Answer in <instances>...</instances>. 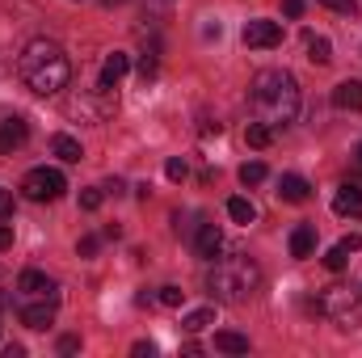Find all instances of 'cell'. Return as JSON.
Returning <instances> with one entry per match:
<instances>
[{
	"label": "cell",
	"instance_id": "1",
	"mask_svg": "<svg viewBox=\"0 0 362 358\" xmlns=\"http://www.w3.org/2000/svg\"><path fill=\"white\" fill-rule=\"evenodd\" d=\"M249 101H253L257 122H266V127L278 131V127L295 122V114H299V85H295L291 72H282V68H266V72L253 76V85H249Z\"/></svg>",
	"mask_w": 362,
	"mask_h": 358
},
{
	"label": "cell",
	"instance_id": "2",
	"mask_svg": "<svg viewBox=\"0 0 362 358\" xmlns=\"http://www.w3.org/2000/svg\"><path fill=\"white\" fill-rule=\"evenodd\" d=\"M17 72H21V81L38 93V97H51V93L68 89V81H72V64H68L64 47L51 42V38H34V42L21 51Z\"/></svg>",
	"mask_w": 362,
	"mask_h": 358
},
{
	"label": "cell",
	"instance_id": "3",
	"mask_svg": "<svg viewBox=\"0 0 362 358\" xmlns=\"http://www.w3.org/2000/svg\"><path fill=\"white\" fill-rule=\"evenodd\" d=\"M257 287H262V270L249 258H223L219 266L206 274V291L219 304H245Z\"/></svg>",
	"mask_w": 362,
	"mask_h": 358
},
{
	"label": "cell",
	"instance_id": "4",
	"mask_svg": "<svg viewBox=\"0 0 362 358\" xmlns=\"http://www.w3.org/2000/svg\"><path fill=\"white\" fill-rule=\"evenodd\" d=\"M316 308L325 316H333L341 329H358L362 325V291H354V287H325Z\"/></svg>",
	"mask_w": 362,
	"mask_h": 358
},
{
	"label": "cell",
	"instance_id": "5",
	"mask_svg": "<svg viewBox=\"0 0 362 358\" xmlns=\"http://www.w3.org/2000/svg\"><path fill=\"white\" fill-rule=\"evenodd\" d=\"M64 190H68V181H64L59 169H30L25 181H21V194H25L30 202H55Z\"/></svg>",
	"mask_w": 362,
	"mask_h": 358
},
{
	"label": "cell",
	"instance_id": "6",
	"mask_svg": "<svg viewBox=\"0 0 362 358\" xmlns=\"http://www.w3.org/2000/svg\"><path fill=\"white\" fill-rule=\"evenodd\" d=\"M17 295L21 299H59V287H55V278H47L42 270H25L21 278H17Z\"/></svg>",
	"mask_w": 362,
	"mask_h": 358
},
{
	"label": "cell",
	"instance_id": "7",
	"mask_svg": "<svg viewBox=\"0 0 362 358\" xmlns=\"http://www.w3.org/2000/svg\"><path fill=\"white\" fill-rule=\"evenodd\" d=\"M282 42V25L278 21H266V17H257V21H249L245 25V47H257V51H270Z\"/></svg>",
	"mask_w": 362,
	"mask_h": 358
},
{
	"label": "cell",
	"instance_id": "8",
	"mask_svg": "<svg viewBox=\"0 0 362 358\" xmlns=\"http://www.w3.org/2000/svg\"><path fill=\"white\" fill-rule=\"evenodd\" d=\"M25 139H30V122H25V118H17V114H13V118H4V122H0V156H4V152H13V148H21Z\"/></svg>",
	"mask_w": 362,
	"mask_h": 358
},
{
	"label": "cell",
	"instance_id": "9",
	"mask_svg": "<svg viewBox=\"0 0 362 358\" xmlns=\"http://www.w3.org/2000/svg\"><path fill=\"white\" fill-rule=\"evenodd\" d=\"M51 321H55V304L51 299H34V304L21 308V325L25 329H47Z\"/></svg>",
	"mask_w": 362,
	"mask_h": 358
},
{
	"label": "cell",
	"instance_id": "10",
	"mask_svg": "<svg viewBox=\"0 0 362 358\" xmlns=\"http://www.w3.org/2000/svg\"><path fill=\"white\" fill-rule=\"evenodd\" d=\"M308 194H312V185L299 178V173H282L278 178V198L282 202H308Z\"/></svg>",
	"mask_w": 362,
	"mask_h": 358
},
{
	"label": "cell",
	"instance_id": "11",
	"mask_svg": "<svg viewBox=\"0 0 362 358\" xmlns=\"http://www.w3.org/2000/svg\"><path fill=\"white\" fill-rule=\"evenodd\" d=\"M333 211L337 215H350V219H362V190L358 185H341L337 198H333Z\"/></svg>",
	"mask_w": 362,
	"mask_h": 358
},
{
	"label": "cell",
	"instance_id": "12",
	"mask_svg": "<svg viewBox=\"0 0 362 358\" xmlns=\"http://www.w3.org/2000/svg\"><path fill=\"white\" fill-rule=\"evenodd\" d=\"M127 68H131V59L122 55V51H114V55H105V64H101V81L97 85H105V89H114L122 76H127Z\"/></svg>",
	"mask_w": 362,
	"mask_h": 358
},
{
	"label": "cell",
	"instance_id": "13",
	"mask_svg": "<svg viewBox=\"0 0 362 358\" xmlns=\"http://www.w3.org/2000/svg\"><path fill=\"white\" fill-rule=\"evenodd\" d=\"M194 249H198V258H215V253L223 249V232H219V224H202Z\"/></svg>",
	"mask_w": 362,
	"mask_h": 358
},
{
	"label": "cell",
	"instance_id": "14",
	"mask_svg": "<svg viewBox=\"0 0 362 358\" xmlns=\"http://www.w3.org/2000/svg\"><path fill=\"white\" fill-rule=\"evenodd\" d=\"M333 105L337 110H362V81H341L333 89Z\"/></svg>",
	"mask_w": 362,
	"mask_h": 358
},
{
	"label": "cell",
	"instance_id": "15",
	"mask_svg": "<svg viewBox=\"0 0 362 358\" xmlns=\"http://www.w3.org/2000/svg\"><path fill=\"white\" fill-rule=\"evenodd\" d=\"M312 249H316V228L312 224H299L291 232V258H312Z\"/></svg>",
	"mask_w": 362,
	"mask_h": 358
},
{
	"label": "cell",
	"instance_id": "16",
	"mask_svg": "<svg viewBox=\"0 0 362 358\" xmlns=\"http://www.w3.org/2000/svg\"><path fill=\"white\" fill-rule=\"evenodd\" d=\"M51 152H55L59 161H68V165H76V161L85 156V152H81V144H76L72 135H55V139H51Z\"/></svg>",
	"mask_w": 362,
	"mask_h": 358
},
{
	"label": "cell",
	"instance_id": "17",
	"mask_svg": "<svg viewBox=\"0 0 362 358\" xmlns=\"http://www.w3.org/2000/svg\"><path fill=\"white\" fill-rule=\"evenodd\" d=\"M215 350H223V354H249V337L223 329V333H215Z\"/></svg>",
	"mask_w": 362,
	"mask_h": 358
},
{
	"label": "cell",
	"instance_id": "18",
	"mask_svg": "<svg viewBox=\"0 0 362 358\" xmlns=\"http://www.w3.org/2000/svg\"><path fill=\"white\" fill-rule=\"evenodd\" d=\"M245 139H249V148H270L274 144V127H266V122L253 118V122L245 127Z\"/></svg>",
	"mask_w": 362,
	"mask_h": 358
},
{
	"label": "cell",
	"instance_id": "19",
	"mask_svg": "<svg viewBox=\"0 0 362 358\" xmlns=\"http://www.w3.org/2000/svg\"><path fill=\"white\" fill-rule=\"evenodd\" d=\"M308 59H312V64H320V68H325V64H333V42L312 34V38H308Z\"/></svg>",
	"mask_w": 362,
	"mask_h": 358
},
{
	"label": "cell",
	"instance_id": "20",
	"mask_svg": "<svg viewBox=\"0 0 362 358\" xmlns=\"http://www.w3.org/2000/svg\"><path fill=\"white\" fill-rule=\"evenodd\" d=\"M206 325H215V308H198V312H189V316L181 321V329H185V333H202Z\"/></svg>",
	"mask_w": 362,
	"mask_h": 358
},
{
	"label": "cell",
	"instance_id": "21",
	"mask_svg": "<svg viewBox=\"0 0 362 358\" xmlns=\"http://www.w3.org/2000/svg\"><path fill=\"white\" fill-rule=\"evenodd\" d=\"M228 215H232L236 224H253V219H257V211H253L249 198H228Z\"/></svg>",
	"mask_w": 362,
	"mask_h": 358
},
{
	"label": "cell",
	"instance_id": "22",
	"mask_svg": "<svg viewBox=\"0 0 362 358\" xmlns=\"http://www.w3.org/2000/svg\"><path fill=\"white\" fill-rule=\"evenodd\" d=\"M262 181H266V165H262V161L240 165V185H262Z\"/></svg>",
	"mask_w": 362,
	"mask_h": 358
},
{
	"label": "cell",
	"instance_id": "23",
	"mask_svg": "<svg viewBox=\"0 0 362 358\" xmlns=\"http://www.w3.org/2000/svg\"><path fill=\"white\" fill-rule=\"evenodd\" d=\"M346 262H350V249H346V245H333V249L325 253V266L333 270V274H337V270H346Z\"/></svg>",
	"mask_w": 362,
	"mask_h": 358
},
{
	"label": "cell",
	"instance_id": "24",
	"mask_svg": "<svg viewBox=\"0 0 362 358\" xmlns=\"http://www.w3.org/2000/svg\"><path fill=\"white\" fill-rule=\"evenodd\" d=\"M165 308H181V299H185V291L181 287H160V295H156Z\"/></svg>",
	"mask_w": 362,
	"mask_h": 358
},
{
	"label": "cell",
	"instance_id": "25",
	"mask_svg": "<svg viewBox=\"0 0 362 358\" xmlns=\"http://www.w3.org/2000/svg\"><path fill=\"white\" fill-rule=\"evenodd\" d=\"M101 202H105V190H81V207L85 211H97Z\"/></svg>",
	"mask_w": 362,
	"mask_h": 358
},
{
	"label": "cell",
	"instance_id": "26",
	"mask_svg": "<svg viewBox=\"0 0 362 358\" xmlns=\"http://www.w3.org/2000/svg\"><path fill=\"white\" fill-rule=\"evenodd\" d=\"M320 4H325V8H333V13H341V17H354V13H358V4H354V0H320Z\"/></svg>",
	"mask_w": 362,
	"mask_h": 358
},
{
	"label": "cell",
	"instance_id": "27",
	"mask_svg": "<svg viewBox=\"0 0 362 358\" xmlns=\"http://www.w3.org/2000/svg\"><path fill=\"white\" fill-rule=\"evenodd\" d=\"M165 173H169V181H185V178H189V169H185V161H181V156H173V161L165 165Z\"/></svg>",
	"mask_w": 362,
	"mask_h": 358
},
{
	"label": "cell",
	"instance_id": "28",
	"mask_svg": "<svg viewBox=\"0 0 362 358\" xmlns=\"http://www.w3.org/2000/svg\"><path fill=\"white\" fill-rule=\"evenodd\" d=\"M97 249H101V236H81V245H76V253H81V258H93Z\"/></svg>",
	"mask_w": 362,
	"mask_h": 358
},
{
	"label": "cell",
	"instance_id": "29",
	"mask_svg": "<svg viewBox=\"0 0 362 358\" xmlns=\"http://www.w3.org/2000/svg\"><path fill=\"white\" fill-rule=\"evenodd\" d=\"M139 76H144V81L156 76V55H144V59H139Z\"/></svg>",
	"mask_w": 362,
	"mask_h": 358
},
{
	"label": "cell",
	"instance_id": "30",
	"mask_svg": "<svg viewBox=\"0 0 362 358\" xmlns=\"http://www.w3.org/2000/svg\"><path fill=\"white\" fill-rule=\"evenodd\" d=\"M8 215H13V194L0 185V219H8Z\"/></svg>",
	"mask_w": 362,
	"mask_h": 358
},
{
	"label": "cell",
	"instance_id": "31",
	"mask_svg": "<svg viewBox=\"0 0 362 358\" xmlns=\"http://www.w3.org/2000/svg\"><path fill=\"white\" fill-rule=\"evenodd\" d=\"M101 190L118 198V194H127V181H122V178H110V181H105V185H101Z\"/></svg>",
	"mask_w": 362,
	"mask_h": 358
},
{
	"label": "cell",
	"instance_id": "32",
	"mask_svg": "<svg viewBox=\"0 0 362 358\" xmlns=\"http://www.w3.org/2000/svg\"><path fill=\"white\" fill-rule=\"evenodd\" d=\"M282 13L286 17H303V0H282Z\"/></svg>",
	"mask_w": 362,
	"mask_h": 358
},
{
	"label": "cell",
	"instance_id": "33",
	"mask_svg": "<svg viewBox=\"0 0 362 358\" xmlns=\"http://www.w3.org/2000/svg\"><path fill=\"white\" fill-rule=\"evenodd\" d=\"M76 350H81L76 337H59V354H76Z\"/></svg>",
	"mask_w": 362,
	"mask_h": 358
},
{
	"label": "cell",
	"instance_id": "34",
	"mask_svg": "<svg viewBox=\"0 0 362 358\" xmlns=\"http://www.w3.org/2000/svg\"><path fill=\"white\" fill-rule=\"evenodd\" d=\"M131 350H135V354H139V358H152V354H156V346H152V342H135Z\"/></svg>",
	"mask_w": 362,
	"mask_h": 358
},
{
	"label": "cell",
	"instance_id": "35",
	"mask_svg": "<svg viewBox=\"0 0 362 358\" xmlns=\"http://www.w3.org/2000/svg\"><path fill=\"white\" fill-rule=\"evenodd\" d=\"M13 245V228L8 224H0V249H8Z\"/></svg>",
	"mask_w": 362,
	"mask_h": 358
},
{
	"label": "cell",
	"instance_id": "36",
	"mask_svg": "<svg viewBox=\"0 0 362 358\" xmlns=\"http://www.w3.org/2000/svg\"><path fill=\"white\" fill-rule=\"evenodd\" d=\"M101 4H127V0H101Z\"/></svg>",
	"mask_w": 362,
	"mask_h": 358
},
{
	"label": "cell",
	"instance_id": "37",
	"mask_svg": "<svg viewBox=\"0 0 362 358\" xmlns=\"http://www.w3.org/2000/svg\"><path fill=\"white\" fill-rule=\"evenodd\" d=\"M358 161H362V148H358Z\"/></svg>",
	"mask_w": 362,
	"mask_h": 358
}]
</instances>
